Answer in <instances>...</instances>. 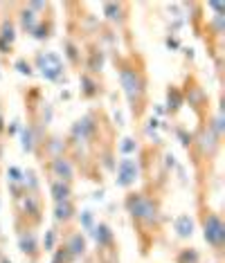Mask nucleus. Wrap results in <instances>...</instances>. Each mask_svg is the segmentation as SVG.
I'll return each mask as SVG.
<instances>
[{
	"label": "nucleus",
	"mask_w": 225,
	"mask_h": 263,
	"mask_svg": "<svg viewBox=\"0 0 225 263\" xmlns=\"http://www.w3.org/2000/svg\"><path fill=\"white\" fill-rule=\"evenodd\" d=\"M205 236H207V241H212V243H221V238H223V225H221V220H218L216 216L207 218V223H205Z\"/></svg>",
	"instance_id": "f257e3e1"
},
{
	"label": "nucleus",
	"mask_w": 225,
	"mask_h": 263,
	"mask_svg": "<svg viewBox=\"0 0 225 263\" xmlns=\"http://www.w3.org/2000/svg\"><path fill=\"white\" fill-rule=\"evenodd\" d=\"M131 209H133V214H138V216H144V218H151V214H153V207L146 200H142V198L131 200Z\"/></svg>",
	"instance_id": "f03ea898"
},
{
	"label": "nucleus",
	"mask_w": 225,
	"mask_h": 263,
	"mask_svg": "<svg viewBox=\"0 0 225 263\" xmlns=\"http://www.w3.org/2000/svg\"><path fill=\"white\" fill-rule=\"evenodd\" d=\"M120 178H122V184H128L135 178V164L131 162V160H124V162L120 164Z\"/></svg>",
	"instance_id": "7ed1b4c3"
},
{
	"label": "nucleus",
	"mask_w": 225,
	"mask_h": 263,
	"mask_svg": "<svg viewBox=\"0 0 225 263\" xmlns=\"http://www.w3.org/2000/svg\"><path fill=\"white\" fill-rule=\"evenodd\" d=\"M122 81H124V86H126V92H128V97H135V92H138V77H135L131 70H126V72H122Z\"/></svg>",
	"instance_id": "20e7f679"
},
{
	"label": "nucleus",
	"mask_w": 225,
	"mask_h": 263,
	"mask_svg": "<svg viewBox=\"0 0 225 263\" xmlns=\"http://www.w3.org/2000/svg\"><path fill=\"white\" fill-rule=\"evenodd\" d=\"M178 230H180V234H182V236L192 234V220H189L187 216H182V218L178 220Z\"/></svg>",
	"instance_id": "39448f33"
},
{
	"label": "nucleus",
	"mask_w": 225,
	"mask_h": 263,
	"mask_svg": "<svg viewBox=\"0 0 225 263\" xmlns=\"http://www.w3.org/2000/svg\"><path fill=\"white\" fill-rule=\"evenodd\" d=\"M54 191H57V198H66V194H68V189H66V187L61 189V184H57Z\"/></svg>",
	"instance_id": "423d86ee"
}]
</instances>
